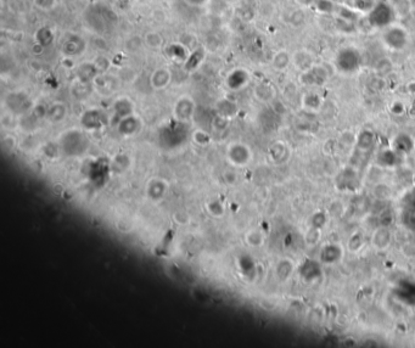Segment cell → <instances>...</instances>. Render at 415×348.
I'll list each match as a JSON object with an SVG mask.
<instances>
[{
  "label": "cell",
  "mask_w": 415,
  "mask_h": 348,
  "mask_svg": "<svg viewBox=\"0 0 415 348\" xmlns=\"http://www.w3.org/2000/svg\"><path fill=\"white\" fill-rule=\"evenodd\" d=\"M367 16L369 26L373 27V28L385 29L386 27L395 23L396 17H397V11H396L395 6L390 4V3L379 2Z\"/></svg>",
  "instance_id": "obj_1"
},
{
  "label": "cell",
  "mask_w": 415,
  "mask_h": 348,
  "mask_svg": "<svg viewBox=\"0 0 415 348\" xmlns=\"http://www.w3.org/2000/svg\"><path fill=\"white\" fill-rule=\"evenodd\" d=\"M408 32L404 27L393 23L386 27L381 33V42L387 49L392 51H401L408 44Z\"/></svg>",
  "instance_id": "obj_2"
},
{
  "label": "cell",
  "mask_w": 415,
  "mask_h": 348,
  "mask_svg": "<svg viewBox=\"0 0 415 348\" xmlns=\"http://www.w3.org/2000/svg\"><path fill=\"white\" fill-rule=\"evenodd\" d=\"M362 55L355 47H343L337 51L335 57V65L341 72L351 73L359 68Z\"/></svg>",
  "instance_id": "obj_3"
},
{
  "label": "cell",
  "mask_w": 415,
  "mask_h": 348,
  "mask_svg": "<svg viewBox=\"0 0 415 348\" xmlns=\"http://www.w3.org/2000/svg\"><path fill=\"white\" fill-rule=\"evenodd\" d=\"M170 79H172V75H170L169 69L160 67V68L155 69V71L152 72L150 83L154 89L161 90L164 89V88L170 83Z\"/></svg>",
  "instance_id": "obj_4"
},
{
  "label": "cell",
  "mask_w": 415,
  "mask_h": 348,
  "mask_svg": "<svg viewBox=\"0 0 415 348\" xmlns=\"http://www.w3.org/2000/svg\"><path fill=\"white\" fill-rule=\"evenodd\" d=\"M194 109L195 105L194 102L191 101V99H189V97H182L175 106V115L179 118V120L188 121L189 118H191V116H193Z\"/></svg>",
  "instance_id": "obj_5"
},
{
  "label": "cell",
  "mask_w": 415,
  "mask_h": 348,
  "mask_svg": "<svg viewBox=\"0 0 415 348\" xmlns=\"http://www.w3.org/2000/svg\"><path fill=\"white\" fill-rule=\"evenodd\" d=\"M338 5L335 0H314L313 8L314 10L322 15L328 16H335L338 10Z\"/></svg>",
  "instance_id": "obj_6"
},
{
  "label": "cell",
  "mask_w": 415,
  "mask_h": 348,
  "mask_svg": "<svg viewBox=\"0 0 415 348\" xmlns=\"http://www.w3.org/2000/svg\"><path fill=\"white\" fill-rule=\"evenodd\" d=\"M292 62L295 63L296 67L303 69V71H306V69L314 66V59H313L312 54H310L308 50L296 51L294 56H292Z\"/></svg>",
  "instance_id": "obj_7"
},
{
  "label": "cell",
  "mask_w": 415,
  "mask_h": 348,
  "mask_svg": "<svg viewBox=\"0 0 415 348\" xmlns=\"http://www.w3.org/2000/svg\"><path fill=\"white\" fill-rule=\"evenodd\" d=\"M144 38L145 47L149 49H152V50H158L163 47V37L160 34V33L156 32V30H150L143 37Z\"/></svg>",
  "instance_id": "obj_8"
},
{
  "label": "cell",
  "mask_w": 415,
  "mask_h": 348,
  "mask_svg": "<svg viewBox=\"0 0 415 348\" xmlns=\"http://www.w3.org/2000/svg\"><path fill=\"white\" fill-rule=\"evenodd\" d=\"M290 61H292V57L290 56V54L286 50H279L275 55L273 56V60H271V65L278 71H283L286 67L289 66Z\"/></svg>",
  "instance_id": "obj_9"
},
{
  "label": "cell",
  "mask_w": 415,
  "mask_h": 348,
  "mask_svg": "<svg viewBox=\"0 0 415 348\" xmlns=\"http://www.w3.org/2000/svg\"><path fill=\"white\" fill-rule=\"evenodd\" d=\"M66 109L62 103H54L48 109L47 117L51 122H60L65 118Z\"/></svg>",
  "instance_id": "obj_10"
},
{
  "label": "cell",
  "mask_w": 415,
  "mask_h": 348,
  "mask_svg": "<svg viewBox=\"0 0 415 348\" xmlns=\"http://www.w3.org/2000/svg\"><path fill=\"white\" fill-rule=\"evenodd\" d=\"M377 4L376 0H353L352 6L351 8L353 10L358 12V14H369L373 9L375 8V5Z\"/></svg>",
  "instance_id": "obj_11"
},
{
  "label": "cell",
  "mask_w": 415,
  "mask_h": 348,
  "mask_svg": "<svg viewBox=\"0 0 415 348\" xmlns=\"http://www.w3.org/2000/svg\"><path fill=\"white\" fill-rule=\"evenodd\" d=\"M36 39L38 44H41L42 47H45V45L51 44V42L54 41V34H53V32H51L50 28L44 27V28H41L38 32H37Z\"/></svg>",
  "instance_id": "obj_12"
},
{
  "label": "cell",
  "mask_w": 415,
  "mask_h": 348,
  "mask_svg": "<svg viewBox=\"0 0 415 348\" xmlns=\"http://www.w3.org/2000/svg\"><path fill=\"white\" fill-rule=\"evenodd\" d=\"M126 50L127 51H132V53H135V51H139L143 47H145L144 38L139 36H133L130 38H128L126 41Z\"/></svg>",
  "instance_id": "obj_13"
},
{
  "label": "cell",
  "mask_w": 415,
  "mask_h": 348,
  "mask_svg": "<svg viewBox=\"0 0 415 348\" xmlns=\"http://www.w3.org/2000/svg\"><path fill=\"white\" fill-rule=\"evenodd\" d=\"M93 63L95 65L97 71H101V72L106 71L110 66V61L108 60V57H105V56H97V59L94 61Z\"/></svg>",
  "instance_id": "obj_14"
},
{
  "label": "cell",
  "mask_w": 415,
  "mask_h": 348,
  "mask_svg": "<svg viewBox=\"0 0 415 348\" xmlns=\"http://www.w3.org/2000/svg\"><path fill=\"white\" fill-rule=\"evenodd\" d=\"M34 4L42 10H49V9L54 8L55 4H56V0H34Z\"/></svg>",
  "instance_id": "obj_15"
},
{
  "label": "cell",
  "mask_w": 415,
  "mask_h": 348,
  "mask_svg": "<svg viewBox=\"0 0 415 348\" xmlns=\"http://www.w3.org/2000/svg\"><path fill=\"white\" fill-rule=\"evenodd\" d=\"M297 5H300L301 8H308V6H313L314 0H296Z\"/></svg>",
  "instance_id": "obj_16"
},
{
  "label": "cell",
  "mask_w": 415,
  "mask_h": 348,
  "mask_svg": "<svg viewBox=\"0 0 415 348\" xmlns=\"http://www.w3.org/2000/svg\"><path fill=\"white\" fill-rule=\"evenodd\" d=\"M189 3H190L191 5H196V6H201L203 4H207L209 3V0H188Z\"/></svg>",
  "instance_id": "obj_17"
},
{
  "label": "cell",
  "mask_w": 415,
  "mask_h": 348,
  "mask_svg": "<svg viewBox=\"0 0 415 348\" xmlns=\"http://www.w3.org/2000/svg\"><path fill=\"white\" fill-rule=\"evenodd\" d=\"M413 3H414V4H415V0H413Z\"/></svg>",
  "instance_id": "obj_18"
}]
</instances>
